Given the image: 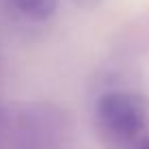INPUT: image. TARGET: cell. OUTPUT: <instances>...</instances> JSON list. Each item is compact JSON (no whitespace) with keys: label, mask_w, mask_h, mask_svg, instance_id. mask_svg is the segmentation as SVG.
Returning a JSON list of instances; mask_svg holds the SVG:
<instances>
[{"label":"cell","mask_w":149,"mask_h":149,"mask_svg":"<svg viewBox=\"0 0 149 149\" xmlns=\"http://www.w3.org/2000/svg\"><path fill=\"white\" fill-rule=\"evenodd\" d=\"M134 149H149V138H145L143 143H138V145H136Z\"/></svg>","instance_id":"277c9868"},{"label":"cell","mask_w":149,"mask_h":149,"mask_svg":"<svg viewBox=\"0 0 149 149\" xmlns=\"http://www.w3.org/2000/svg\"><path fill=\"white\" fill-rule=\"evenodd\" d=\"M11 4L33 22H45L56 11V0H11Z\"/></svg>","instance_id":"7a4b0ae2"},{"label":"cell","mask_w":149,"mask_h":149,"mask_svg":"<svg viewBox=\"0 0 149 149\" xmlns=\"http://www.w3.org/2000/svg\"><path fill=\"white\" fill-rule=\"evenodd\" d=\"M76 7H82V9H95L102 4V0H71Z\"/></svg>","instance_id":"3957f363"},{"label":"cell","mask_w":149,"mask_h":149,"mask_svg":"<svg viewBox=\"0 0 149 149\" xmlns=\"http://www.w3.org/2000/svg\"><path fill=\"white\" fill-rule=\"evenodd\" d=\"M147 108L136 93L123 89L106 91L95 102V130L106 149H134L143 143Z\"/></svg>","instance_id":"6da1fadb"}]
</instances>
